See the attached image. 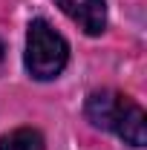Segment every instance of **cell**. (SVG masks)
I'll return each instance as SVG.
<instances>
[{"label":"cell","instance_id":"7a4b0ae2","mask_svg":"<svg viewBox=\"0 0 147 150\" xmlns=\"http://www.w3.org/2000/svg\"><path fill=\"white\" fill-rule=\"evenodd\" d=\"M69 46L46 20H32L26 32V69L37 81H52L64 72Z\"/></svg>","mask_w":147,"mask_h":150},{"label":"cell","instance_id":"5b68a950","mask_svg":"<svg viewBox=\"0 0 147 150\" xmlns=\"http://www.w3.org/2000/svg\"><path fill=\"white\" fill-rule=\"evenodd\" d=\"M3 52H6V49H3V43H0V64H3Z\"/></svg>","mask_w":147,"mask_h":150},{"label":"cell","instance_id":"6da1fadb","mask_svg":"<svg viewBox=\"0 0 147 150\" xmlns=\"http://www.w3.org/2000/svg\"><path fill=\"white\" fill-rule=\"evenodd\" d=\"M87 118L101 130H112L118 139H124L130 147H144L147 144V118L144 110L121 93L101 90L87 98Z\"/></svg>","mask_w":147,"mask_h":150},{"label":"cell","instance_id":"3957f363","mask_svg":"<svg viewBox=\"0 0 147 150\" xmlns=\"http://www.w3.org/2000/svg\"><path fill=\"white\" fill-rule=\"evenodd\" d=\"M58 6L87 35H101L107 29V3L104 0H58Z\"/></svg>","mask_w":147,"mask_h":150},{"label":"cell","instance_id":"277c9868","mask_svg":"<svg viewBox=\"0 0 147 150\" xmlns=\"http://www.w3.org/2000/svg\"><path fill=\"white\" fill-rule=\"evenodd\" d=\"M0 150H46V142L32 127H18V130L0 136Z\"/></svg>","mask_w":147,"mask_h":150}]
</instances>
